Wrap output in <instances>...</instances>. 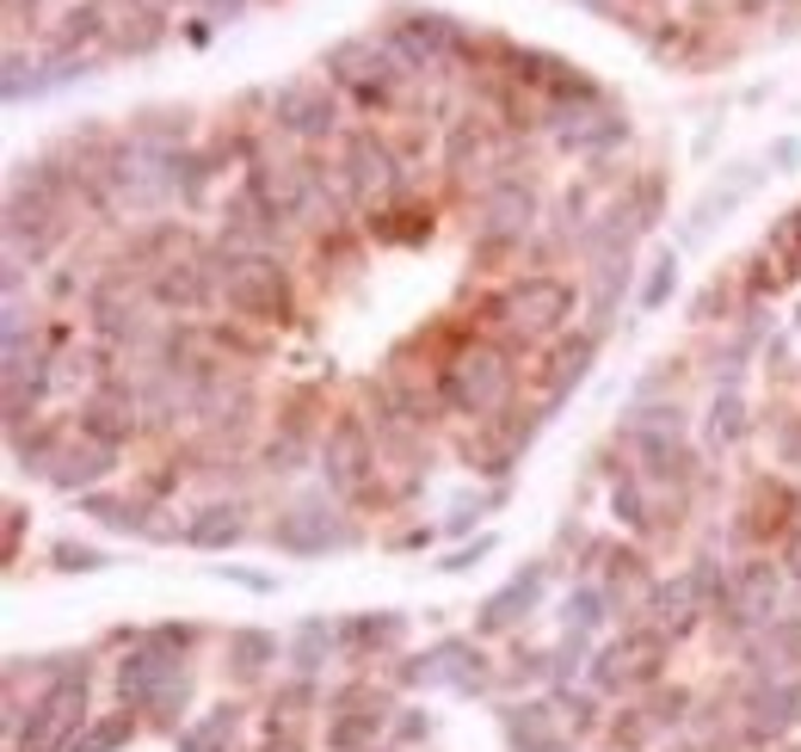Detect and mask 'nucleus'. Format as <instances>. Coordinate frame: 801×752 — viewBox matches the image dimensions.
I'll use <instances>...</instances> for the list:
<instances>
[{"label": "nucleus", "mask_w": 801, "mask_h": 752, "mask_svg": "<svg viewBox=\"0 0 801 752\" xmlns=\"http://www.w3.org/2000/svg\"><path fill=\"white\" fill-rule=\"evenodd\" d=\"M222 290H229V309H241V315H253V321H278V315L290 309L284 272H278V260H266V253L229 260V278H222Z\"/></svg>", "instance_id": "f03ea898"}, {"label": "nucleus", "mask_w": 801, "mask_h": 752, "mask_svg": "<svg viewBox=\"0 0 801 752\" xmlns=\"http://www.w3.org/2000/svg\"><path fill=\"white\" fill-rule=\"evenodd\" d=\"M783 555H789V567H801V524L789 531V543H783Z\"/></svg>", "instance_id": "c85d7f7f"}, {"label": "nucleus", "mask_w": 801, "mask_h": 752, "mask_svg": "<svg viewBox=\"0 0 801 752\" xmlns=\"http://www.w3.org/2000/svg\"><path fill=\"white\" fill-rule=\"evenodd\" d=\"M56 562H62V567H105V555H100V550H74V543H62Z\"/></svg>", "instance_id": "bb28decb"}, {"label": "nucleus", "mask_w": 801, "mask_h": 752, "mask_svg": "<svg viewBox=\"0 0 801 752\" xmlns=\"http://www.w3.org/2000/svg\"><path fill=\"white\" fill-rule=\"evenodd\" d=\"M345 155H352V186H358L364 198H371V191H383L388 179H395V167H388V155H383V148L371 143V136H352V143H345Z\"/></svg>", "instance_id": "ddd939ff"}, {"label": "nucleus", "mask_w": 801, "mask_h": 752, "mask_svg": "<svg viewBox=\"0 0 801 752\" xmlns=\"http://www.w3.org/2000/svg\"><path fill=\"white\" fill-rule=\"evenodd\" d=\"M673 284H678V260L666 253V260L654 265V278H647V290H642V309H659L666 296H673Z\"/></svg>", "instance_id": "5701e85b"}, {"label": "nucleus", "mask_w": 801, "mask_h": 752, "mask_svg": "<svg viewBox=\"0 0 801 752\" xmlns=\"http://www.w3.org/2000/svg\"><path fill=\"white\" fill-rule=\"evenodd\" d=\"M278 550L290 555H321L327 543H345L352 531H340V524L327 519V506H315V500H302V506H290L284 519H278Z\"/></svg>", "instance_id": "0eeeda50"}, {"label": "nucleus", "mask_w": 801, "mask_h": 752, "mask_svg": "<svg viewBox=\"0 0 801 752\" xmlns=\"http://www.w3.org/2000/svg\"><path fill=\"white\" fill-rule=\"evenodd\" d=\"M604 617V598L592 593V586H580V593L568 598V623H580V629H592V623Z\"/></svg>", "instance_id": "b1692460"}, {"label": "nucleus", "mask_w": 801, "mask_h": 752, "mask_svg": "<svg viewBox=\"0 0 801 752\" xmlns=\"http://www.w3.org/2000/svg\"><path fill=\"white\" fill-rule=\"evenodd\" d=\"M709 432H716L721 445H734V438L746 432V407H740V395H734V389L716 401V420H709Z\"/></svg>", "instance_id": "aec40b11"}, {"label": "nucleus", "mask_w": 801, "mask_h": 752, "mask_svg": "<svg viewBox=\"0 0 801 752\" xmlns=\"http://www.w3.org/2000/svg\"><path fill=\"white\" fill-rule=\"evenodd\" d=\"M586 364H592V340H573V346L555 358V370H549V395H568L573 383L586 376Z\"/></svg>", "instance_id": "f3484780"}, {"label": "nucleus", "mask_w": 801, "mask_h": 752, "mask_svg": "<svg viewBox=\"0 0 801 752\" xmlns=\"http://www.w3.org/2000/svg\"><path fill=\"white\" fill-rule=\"evenodd\" d=\"M321 641H327V623H302V636H297V666H315Z\"/></svg>", "instance_id": "a878e982"}, {"label": "nucleus", "mask_w": 801, "mask_h": 752, "mask_svg": "<svg viewBox=\"0 0 801 752\" xmlns=\"http://www.w3.org/2000/svg\"><path fill=\"white\" fill-rule=\"evenodd\" d=\"M198 296H204L198 265H179V260H173L167 272H160V303H198Z\"/></svg>", "instance_id": "a211bd4d"}, {"label": "nucleus", "mask_w": 801, "mask_h": 752, "mask_svg": "<svg viewBox=\"0 0 801 752\" xmlns=\"http://www.w3.org/2000/svg\"><path fill=\"white\" fill-rule=\"evenodd\" d=\"M530 222V191L518 186H500L493 198H487V217H481V234L487 241H500V234H518Z\"/></svg>", "instance_id": "f8f14e48"}, {"label": "nucleus", "mask_w": 801, "mask_h": 752, "mask_svg": "<svg viewBox=\"0 0 801 752\" xmlns=\"http://www.w3.org/2000/svg\"><path fill=\"white\" fill-rule=\"evenodd\" d=\"M278 124L290 136H327L333 130V93L321 81H290L278 93Z\"/></svg>", "instance_id": "6e6552de"}, {"label": "nucleus", "mask_w": 801, "mask_h": 752, "mask_svg": "<svg viewBox=\"0 0 801 752\" xmlns=\"http://www.w3.org/2000/svg\"><path fill=\"white\" fill-rule=\"evenodd\" d=\"M388 44H395V56L407 62V69H431L444 50H462V31L444 13H400L395 31H388Z\"/></svg>", "instance_id": "39448f33"}, {"label": "nucleus", "mask_w": 801, "mask_h": 752, "mask_svg": "<svg viewBox=\"0 0 801 752\" xmlns=\"http://www.w3.org/2000/svg\"><path fill=\"white\" fill-rule=\"evenodd\" d=\"M100 31H105V7H100V0H86V7H74V13L50 31V50H56V56H74V44L100 38Z\"/></svg>", "instance_id": "4468645a"}, {"label": "nucleus", "mask_w": 801, "mask_h": 752, "mask_svg": "<svg viewBox=\"0 0 801 752\" xmlns=\"http://www.w3.org/2000/svg\"><path fill=\"white\" fill-rule=\"evenodd\" d=\"M160 31H167V25H160L148 7H136V13H124V50H155Z\"/></svg>", "instance_id": "6ab92c4d"}, {"label": "nucleus", "mask_w": 801, "mask_h": 752, "mask_svg": "<svg viewBox=\"0 0 801 752\" xmlns=\"http://www.w3.org/2000/svg\"><path fill=\"white\" fill-rule=\"evenodd\" d=\"M191 543H198V550H216V543H235V536H241V512L235 506H204V519L191 524Z\"/></svg>", "instance_id": "dca6fc26"}, {"label": "nucleus", "mask_w": 801, "mask_h": 752, "mask_svg": "<svg viewBox=\"0 0 801 752\" xmlns=\"http://www.w3.org/2000/svg\"><path fill=\"white\" fill-rule=\"evenodd\" d=\"M506 358L493 346H469V352H457V358L444 364V401L457 407V414H493V407L506 401Z\"/></svg>", "instance_id": "f257e3e1"}, {"label": "nucleus", "mask_w": 801, "mask_h": 752, "mask_svg": "<svg viewBox=\"0 0 801 752\" xmlns=\"http://www.w3.org/2000/svg\"><path fill=\"white\" fill-rule=\"evenodd\" d=\"M81 426H86V438H93V445H124L129 438V401L124 395H93V401H86V414H81Z\"/></svg>", "instance_id": "9b49d317"}, {"label": "nucleus", "mask_w": 801, "mask_h": 752, "mask_svg": "<svg viewBox=\"0 0 801 752\" xmlns=\"http://www.w3.org/2000/svg\"><path fill=\"white\" fill-rule=\"evenodd\" d=\"M568 309H573V290L561 284V278H524V284L500 303V315L524 333H549V327L568 321Z\"/></svg>", "instance_id": "20e7f679"}, {"label": "nucleus", "mask_w": 801, "mask_h": 752, "mask_svg": "<svg viewBox=\"0 0 801 752\" xmlns=\"http://www.w3.org/2000/svg\"><path fill=\"white\" fill-rule=\"evenodd\" d=\"M537 593H543V567H530V574H518L506 593H493L487 598V610H481V629H506L512 617H524L530 605H537Z\"/></svg>", "instance_id": "9d476101"}, {"label": "nucleus", "mask_w": 801, "mask_h": 752, "mask_svg": "<svg viewBox=\"0 0 801 752\" xmlns=\"http://www.w3.org/2000/svg\"><path fill=\"white\" fill-rule=\"evenodd\" d=\"M81 709H86V679H56L50 685V697L38 703V716H31V728H25V752H50V746H62V734H69L74 722H81Z\"/></svg>", "instance_id": "423d86ee"}, {"label": "nucleus", "mask_w": 801, "mask_h": 752, "mask_svg": "<svg viewBox=\"0 0 801 752\" xmlns=\"http://www.w3.org/2000/svg\"><path fill=\"white\" fill-rule=\"evenodd\" d=\"M616 512H623L630 524H642V493H635V488H616Z\"/></svg>", "instance_id": "cd10ccee"}, {"label": "nucleus", "mask_w": 801, "mask_h": 752, "mask_svg": "<svg viewBox=\"0 0 801 752\" xmlns=\"http://www.w3.org/2000/svg\"><path fill=\"white\" fill-rule=\"evenodd\" d=\"M771 247H777V253H789V260H795V265H801V210H789V217H783V222H777Z\"/></svg>", "instance_id": "393cba45"}, {"label": "nucleus", "mask_w": 801, "mask_h": 752, "mask_svg": "<svg viewBox=\"0 0 801 752\" xmlns=\"http://www.w3.org/2000/svg\"><path fill=\"white\" fill-rule=\"evenodd\" d=\"M327 74L340 81V87L358 93L364 105H383L388 93H395V74H400V69L383 56V50H371V44H358V38H352V44H333Z\"/></svg>", "instance_id": "7ed1b4c3"}, {"label": "nucleus", "mask_w": 801, "mask_h": 752, "mask_svg": "<svg viewBox=\"0 0 801 752\" xmlns=\"http://www.w3.org/2000/svg\"><path fill=\"white\" fill-rule=\"evenodd\" d=\"M364 463H371V445H364V426L358 420H340L327 438V481L340 493H358L364 488Z\"/></svg>", "instance_id": "1a4fd4ad"}, {"label": "nucleus", "mask_w": 801, "mask_h": 752, "mask_svg": "<svg viewBox=\"0 0 801 752\" xmlns=\"http://www.w3.org/2000/svg\"><path fill=\"white\" fill-rule=\"evenodd\" d=\"M272 648H278V641H272V636H259V629H241V636L229 641V654H235V666H241V672H253V666L266 660Z\"/></svg>", "instance_id": "412c9836"}, {"label": "nucleus", "mask_w": 801, "mask_h": 752, "mask_svg": "<svg viewBox=\"0 0 801 752\" xmlns=\"http://www.w3.org/2000/svg\"><path fill=\"white\" fill-rule=\"evenodd\" d=\"M105 469H112V445H81V450H62V469H50V476H56L62 488H86V481H100Z\"/></svg>", "instance_id": "2eb2a0df"}, {"label": "nucleus", "mask_w": 801, "mask_h": 752, "mask_svg": "<svg viewBox=\"0 0 801 752\" xmlns=\"http://www.w3.org/2000/svg\"><path fill=\"white\" fill-rule=\"evenodd\" d=\"M117 740H129V716H112V722H100L86 740H74L69 752H112Z\"/></svg>", "instance_id": "4be33fe9"}]
</instances>
